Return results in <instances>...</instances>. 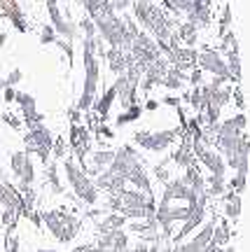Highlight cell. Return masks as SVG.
Wrapping results in <instances>:
<instances>
[{"label":"cell","instance_id":"cell-34","mask_svg":"<svg viewBox=\"0 0 250 252\" xmlns=\"http://www.w3.org/2000/svg\"><path fill=\"white\" fill-rule=\"evenodd\" d=\"M110 5H112V9H115L117 14H124V12H129L131 0H110Z\"/></svg>","mask_w":250,"mask_h":252},{"label":"cell","instance_id":"cell-29","mask_svg":"<svg viewBox=\"0 0 250 252\" xmlns=\"http://www.w3.org/2000/svg\"><path fill=\"white\" fill-rule=\"evenodd\" d=\"M54 42H56V31L52 28V24H47L40 31V45H54Z\"/></svg>","mask_w":250,"mask_h":252},{"label":"cell","instance_id":"cell-46","mask_svg":"<svg viewBox=\"0 0 250 252\" xmlns=\"http://www.w3.org/2000/svg\"><path fill=\"white\" fill-rule=\"evenodd\" d=\"M37 252H61V250H37Z\"/></svg>","mask_w":250,"mask_h":252},{"label":"cell","instance_id":"cell-32","mask_svg":"<svg viewBox=\"0 0 250 252\" xmlns=\"http://www.w3.org/2000/svg\"><path fill=\"white\" fill-rule=\"evenodd\" d=\"M187 80L192 87H201V84H204V70H201V68H194V70L187 75Z\"/></svg>","mask_w":250,"mask_h":252},{"label":"cell","instance_id":"cell-1","mask_svg":"<svg viewBox=\"0 0 250 252\" xmlns=\"http://www.w3.org/2000/svg\"><path fill=\"white\" fill-rule=\"evenodd\" d=\"M82 59H84V87H82V96L75 108L80 112H89L96 103V94H99V82H101V61L96 59V49H94V37L87 40L82 37Z\"/></svg>","mask_w":250,"mask_h":252},{"label":"cell","instance_id":"cell-11","mask_svg":"<svg viewBox=\"0 0 250 252\" xmlns=\"http://www.w3.org/2000/svg\"><path fill=\"white\" fill-rule=\"evenodd\" d=\"M197 161L201 163L211 175H227V163H224L222 154L217 152V150H213V147L204 150V152L197 157Z\"/></svg>","mask_w":250,"mask_h":252},{"label":"cell","instance_id":"cell-39","mask_svg":"<svg viewBox=\"0 0 250 252\" xmlns=\"http://www.w3.org/2000/svg\"><path fill=\"white\" fill-rule=\"evenodd\" d=\"M180 100H182V98H176V96H166V98H164V103H166V105H173V108H178Z\"/></svg>","mask_w":250,"mask_h":252},{"label":"cell","instance_id":"cell-13","mask_svg":"<svg viewBox=\"0 0 250 252\" xmlns=\"http://www.w3.org/2000/svg\"><path fill=\"white\" fill-rule=\"evenodd\" d=\"M126 182H129L134 189H141V191H145V194H152V178L147 175V166H145V161L138 163L134 171L126 175Z\"/></svg>","mask_w":250,"mask_h":252},{"label":"cell","instance_id":"cell-12","mask_svg":"<svg viewBox=\"0 0 250 252\" xmlns=\"http://www.w3.org/2000/svg\"><path fill=\"white\" fill-rule=\"evenodd\" d=\"M222 217L224 220H229V222H236L239 217H241V194H236L232 189H227L222 196Z\"/></svg>","mask_w":250,"mask_h":252},{"label":"cell","instance_id":"cell-14","mask_svg":"<svg viewBox=\"0 0 250 252\" xmlns=\"http://www.w3.org/2000/svg\"><path fill=\"white\" fill-rule=\"evenodd\" d=\"M171 159H173V163H176L178 168H182V171H185V168H192V166H197L199 163L197 157H194V152H192V147H189V135H185V140L180 143V147L173 152Z\"/></svg>","mask_w":250,"mask_h":252},{"label":"cell","instance_id":"cell-15","mask_svg":"<svg viewBox=\"0 0 250 252\" xmlns=\"http://www.w3.org/2000/svg\"><path fill=\"white\" fill-rule=\"evenodd\" d=\"M119 198H122V208H147V201H150L152 194H145L141 189H122V191H117Z\"/></svg>","mask_w":250,"mask_h":252},{"label":"cell","instance_id":"cell-2","mask_svg":"<svg viewBox=\"0 0 250 252\" xmlns=\"http://www.w3.org/2000/svg\"><path fill=\"white\" fill-rule=\"evenodd\" d=\"M63 173H66L68 185L72 187V194L80 198L82 203H87V206H96L99 203L101 194H99V189H96V185H94V180L82 171V166L72 157L63 159Z\"/></svg>","mask_w":250,"mask_h":252},{"label":"cell","instance_id":"cell-38","mask_svg":"<svg viewBox=\"0 0 250 252\" xmlns=\"http://www.w3.org/2000/svg\"><path fill=\"white\" fill-rule=\"evenodd\" d=\"M2 96H5V100H7V103H14L17 89H14V87H5V89H2Z\"/></svg>","mask_w":250,"mask_h":252},{"label":"cell","instance_id":"cell-4","mask_svg":"<svg viewBox=\"0 0 250 252\" xmlns=\"http://www.w3.org/2000/svg\"><path fill=\"white\" fill-rule=\"evenodd\" d=\"M131 9H134V19L141 26V31L150 35H154L166 24V12L154 0H131Z\"/></svg>","mask_w":250,"mask_h":252},{"label":"cell","instance_id":"cell-22","mask_svg":"<svg viewBox=\"0 0 250 252\" xmlns=\"http://www.w3.org/2000/svg\"><path fill=\"white\" fill-rule=\"evenodd\" d=\"M28 154L26 152H14L12 157H9V168H12V175L19 180V175H21V171H24V163H26Z\"/></svg>","mask_w":250,"mask_h":252},{"label":"cell","instance_id":"cell-9","mask_svg":"<svg viewBox=\"0 0 250 252\" xmlns=\"http://www.w3.org/2000/svg\"><path fill=\"white\" fill-rule=\"evenodd\" d=\"M94 185L99 191H107V194H117L126 187V178H122L119 173H112L110 168L101 171L96 178H94Z\"/></svg>","mask_w":250,"mask_h":252},{"label":"cell","instance_id":"cell-31","mask_svg":"<svg viewBox=\"0 0 250 252\" xmlns=\"http://www.w3.org/2000/svg\"><path fill=\"white\" fill-rule=\"evenodd\" d=\"M52 154H54V159H63V157H66V140H63V138H56V140H54Z\"/></svg>","mask_w":250,"mask_h":252},{"label":"cell","instance_id":"cell-30","mask_svg":"<svg viewBox=\"0 0 250 252\" xmlns=\"http://www.w3.org/2000/svg\"><path fill=\"white\" fill-rule=\"evenodd\" d=\"M54 45L61 49L63 54L68 56V61H71V65H72V59H75V49H72V42H68V40H63V37H56V42Z\"/></svg>","mask_w":250,"mask_h":252},{"label":"cell","instance_id":"cell-42","mask_svg":"<svg viewBox=\"0 0 250 252\" xmlns=\"http://www.w3.org/2000/svg\"><path fill=\"white\" fill-rule=\"evenodd\" d=\"M71 252H89V245H77V248H72Z\"/></svg>","mask_w":250,"mask_h":252},{"label":"cell","instance_id":"cell-10","mask_svg":"<svg viewBox=\"0 0 250 252\" xmlns=\"http://www.w3.org/2000/svg\"><path fill=\"white\" fill-rule=\"evenodd\" d=\"M106 63H107V70L112 72V75H122L129 65H134V59H131V54H129V52H124V49L107 47Z\"/></svg>","mask_w":250,"mask_h":252},{"label":"cell","instance_id":"cell-24","mask_svg":"<svg viewBox=\"0 0 250 252\" xmlns=\"http://www.w3.org/2000/svg\"><path fill=\"white\" fill-rule=\"evenodd\" d=\"M77 28H80L82 37H87V40H91V37H96V26H94V21H91V17L80 19V24H77Z\"/></svg>","mask_w":250,"mask_h":252},{"label":"cell","instance_id":"cell-21","mask_svg":"<svg viewBox=\"0 0 250 252\" xmlns=\"http://www.w3.org/2000/svg\"><path fill=\"white\" fill-rule=\"evenodd\" d=\"M143 115V108L138 105V103H134V105H129V108L117 117V126H124V124H131V122H136V119Z\"/></svg>","mask_w":250,"mask_h":252},{"label":"cell","instance_id":"cell-18","mask_svg":"<svg viewBox=\"0 0 250 252\" xmlns=\"http://www.w3.org/2000/svg\"><path fill=\"white\" fill-rule=\"evenodd\" d=\"M222 56H224V63H227V70H229V82L239 84L241 82V52L239 49H229Z\"/></svg>","mask_w":250,"mask_h":252},{"label":"cell","instance_id":"cell-16","mask_svg":"<svg viewBox=\"0 0 250 252\" xmlns=\"http://www.w3.org/2000/svg\"><path fill=\"white\" fill-rule=\"evenodd\" d=\"M115 100H117V91L112 89V84H110V87L103 91V96L94 103V110H96V115H99L101 122H107V115H110V108H112Z\"/></svg>","mask_w":250,"mask_h":252},{"label":"cell","instance_id":"cell-26","mask_svg":"<svg viewBox=\"0 0 250 252\" xmlns=\"http://www.w3.org/2000/svg\"><path fill=\"white\" fill-rule=\"evenodd\" d=\"M246 185H248V175H234L232 180H227V187L232 189V191H236V194H243Z\"/></svg>","mask_w":250,"mask_h":252},{"label":"cell","instance_id":"cell-19","mask_svg":"<svg viewBox=\"0 0 250 252\" xmlns=\"http://www.w3.org/2000/svg\"><path fill=\"white\" fill-rule=\"evenodd\" d=\"M227 175H208L206 178V194H208V198H220L227 191Z\"/></svg>","mask_w":250,"mask_h":252},{"label":"cell","instance_id":"cell-17","mask_svg":"<svg viewBox=\"0 0 250 252\" xmlns=\"http://www.w3.org/2000/svg\"><path fill=\"white\" fill-rule=\"evenodd\" d=\"M234 236V229L229 224H227V220H220L217 217V222H215V229H213V238H211V243L217 245V248H224V245H229V241H232Z\"/></svg>","mask_w":250,"mask_h":252},{"label":"cell","instance_id":"cell-36","mask_svg":"<svg viewBox=\"0 0 250 252\" xmlns=\"http://www.w3.org/2000/svg\"><path fill=\"white\" fill-rule=\"evenodd\" d=\"M96 131H99V135H103V138H115V131H112L106 122H101V126L96 128Z\"/></svg>","mask_w":250,"mask_h":252},{"label":"cell","instance_id":"cell-41","mask_svg":"<svg viewBox=\"0 0 250 252\" xmlns=\"http://www.w3.org/2000/svg\"><path fill=\"white\" fill-rule=\"evenodd\" d=\"M157 108H159V100H145L143 110H157Z\"/></svg>","mask_w":250,"mask_h":252},{"label":"cell","instance_id":"cell-43","mask_svg":"<svg viewBox=\"0 0 250 252\" xmlns=\"http://www.w3.org/2000/svg\"><path fill=\"white\" fill-rule=\"evenodd\" d=\"M217 250H220V248H217V245H213V243H208L204 248V252H217Z\"/></svg>","mask_w":250,"mask_h":252},{"label":"cell","instance_id":"cell-48","mask_svg":"<svg viewBox=\"0 0 250 252\" xmlns=\"http://www.w3.org/2000/svg\"><path fill=\"white\" fill-rule=\"evenodd\" d=\"M220 2H222V0H220Z\"/></svg>","mask_w":250,"mask_h":252},{"label":"cell","instance_id":"cell-25","mask_svg":"<svg viewBox=\"0 0 250 252\" xmlns=\"http://www.w3.org/2000/svg\"><path fill=\"white\" fill-rule=\"evenodd\" d=\"M82 7H84V12H87V17H94V14H99L101 9H103V5H106L107 0H80Z\"/></svg>","mask_w":250,"mask_h":252},{"label":"cell","instance_id":"cell-7","mask_svg":"<svg viewBox=\"0 0 250 252\" xmlns=\"http://www.w3.org/2000/svg\"><path fill=\"white\" fill-rule=\"evenodd\" d=\"M129 54H131L134 63L141 70H145L150 63H154L159 56H164L159 52L157 42H154V37H152L150 33H145V31H141V33L136 35V40L131 42V47H129Z\"/></svg>","mask_w":250,"mask_h":252},{"label":"cell","instance_id":"cell-35","mask_svg":"<svg viewBox=\"0 0 250 252\" xmlns=\"http://www.w3.org/2000/svg\"><path fill=\"white\" fill-rule=\"evenodd\" d=\"M173 5L180 14H189L192 12V0H173Z\"/></svg>","mask_w":250,"mask_h":252},{"label":"cell","instance_id":"cell-37","mask_svg":"<svg viewBox=\"0 0 250 252\" xmlns=\"http://www.w3.org/2000/svg\"><path fill=\"white\" fill-rule=\"evenodd\" d=\"M0 119H2V122H7L12 128H21V122H19L14 115H0Z\"/></svg>","mask_w":250,"mask_h":252},{"label":"cell","instance_id":"cell-45","mask_svg":"<svg viewBox=\"0 0 250 252\" xmlns=\"http://www.w3.org/2000/svg\"><path fill=\"white\" fill-rule=\"evenodd\" d=\"M5 42H7V35H5V33H0V47L5 45Z\"/></svg>","mask_w":250,"mask_h":252},{"label":"cell","instance_id":"cell-40","mask_svg":"<svg viewBox=\"0 0 250 252\" xmlns=\"http://www.w3.org/2000/svg\"><path fill=\"white\" fill-rule=\"evenodd\" d=\"M80 117H82V112L77 108H71V122L72 124H77V122H80Z\"/></svg>","mask_w":250,"mask_h":252},{"label":"cell","instance_id":"cell-47","mask_svg":"<svg viewBox=\"0 0 250 252\" xmlns=\"http://www.w3.org/2000/svg\"><path fill=\"white\" fill-rule=\"evenodd\" d=\"M63 2H75V0H63Z\"/></svg>","mask_w":250,"mask_h":252},{"label":"cell","instance_id":"cell-8","mask_svg":"<svg viewBox=\"0 0 250 252\" xmlns=\"http://www.w3.org/2000/svg\"><path fill=\"white\" fill-rule=\"evenodd\" d=\"M197 68H201L204 72H211L215 77H224L229 82V70H227V63H224V56L217 52V49H201L197 54Z\"/></svg>","mask_w":250,"mask_h":252},{"label":"cell","instance_id":"cell-44","mask_svg":"<svg viewBox=\"0 0 250 252\" xmlns=\"http://www.w3.org/2000/svg\"><path fill=\"white\" fill-rule=\"evenodd\" d=\"M217 252H236V248H234V245H224V248H220Z\"/></svg>","mask_w":250,"mask_h":252},{"label":"cell","instance_id":"cell-3","mask_svg":"<svg viewBox=\"0 0 250 252\" xmlns=\"http://www.w3.org/2000/svg\"><path fill=\"white\" fill-rule=\"evenodd\" d=\"M42 222L49 229V234L61 243H71L82 229V220L68 213V210H49L42 215Z\"/></svg>","mask_w":250,"mask_h":252},{"label":"cell","instance_id":"cell-33","mask_svg":"<svg viewBox=\"0 0 250 252\" xmlns=\"http://www.w3.org/2000/svg\"><path fill=\"white\" fill-rule=\"evenodd\" d=\"M21 80H24V72L19 70V68H14V70L5 77V87H14V84H19Z\"/></svg>","mask_w":250,"mask_h":252},{"label":"cell","instance_id":"cell-23","mask_svg":"<svg viewBox=\"0 0 250 252\" xmlns=\"http://www.w3.org/2000/svg\"><path fill=\"white\" fill-rule=\"evenodd\" d=\"M47 180H49V185H52V189L56 191V194H63V185L61 180H59V171H56V161H49L47 163Z\"/></svg>","mask_w":250,"mask_h":252},{"label":"cell","instance_id":"cell-5","mask_svg":"<svg viewBox=\"0 0 250 252\" xmlns=\"http://www.w3.org/2000/svg\"><path fill=\"white\" fill-rule=\"evenodd\" d=\"M182 135V128H169V131H136L134 133V145H138L141 150L147 152H166L173 147V143Z\"/></svg>","mask_w":250,"mask_h":252},{"label":"cell","instance_id":"cell-20","mask_svg":"<svg viewBox=\"0 0 250 252\" xmlns=\"http://www.w3.org/2000/svg\"><path fill=\"white\" fill-rule=\"evenodd\" d=\"M115 159V150H94L91 152V166H96L99 171H106Z\"/></svg>","mask_w":250,"mask_h":252},{"label":"cell","instance_id":"cell-6","mask_svg":"<svg viewBox=\"0 0 250 252\" xmlns=\"http://www.w3.org/2000/svg\"><path fill=\"white\" fill-rule=\"evenodd\" d=\"M24 143H26V154H37V159L42 163H49L54 138H52V131L42 122L28 126V133L24 135Z\"/></svg>","mask_w":250,"mask_h":252},{"label":"cell","instance_id":"cell-28","mask_svg":"<svg viewBox=\"0 0 250 252\" xmlns=\"http://www.w3.org/2000/svg\"><path fill=\"white\" fill-rule=\"evenodd\" d=\"M152 175L157 178V180L161 182V185H166V182L171 180V173H169V168H166V161H159L154 168H152Z\"/></svg>","mask_w":250,"mask_h":252},{"label":"cell","instance_id":"cell-27","mask_svg":"<svg viewBox=\"0 0 250 252\" xmlns=\"http://www.w3.org/2000/svg\"><path fill=\"white\" fill-rule=\"evenodd\" d=\"M229 26H232V5L224 2L222 14H220V35H222L224 31H229Z\"/></svg>","mask_w":250,"mask_h":252}]
</instances>
